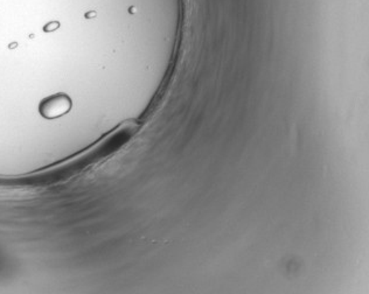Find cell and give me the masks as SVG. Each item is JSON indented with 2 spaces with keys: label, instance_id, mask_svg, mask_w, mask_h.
<instances>
[{
  "label": "cell",
  "instance_id": "1",
  "mask_svg": "<svg viewBox=\"0 0 369 294\" xmlns=\"http://www.w3.org/2000/svg\"><path fill=\"white\" fill-rule=\"evenodd\" d=\"M72 108L70 98L66 95H54L42 101L40 113L47 119H55L68 112Z\"/></svg>",
  "mask_w": 369,
  "mask_h": 294
}]
</instances>
